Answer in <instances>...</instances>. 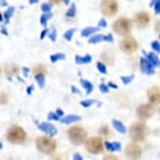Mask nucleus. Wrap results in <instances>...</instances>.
<instances>
[{
	"label": "nucleus",
	"mask_w": 160,
	"mask_h": 160,
	"mask_svg": "<svg viewBox=\"0 0 160 160\" xmlns=\"http://www.w3.org/2000/svg\"><path fill=\"white\" fill-rule=\"evenodd\" d=\"M147 134H148V128L143 121L134 122V124H131L130 128H128V135H130V138L132 140L134 143H141V141H144Z\"/></svg>",
	"instance_id": "obj_1"
},
{
	"label": "nucleus",
	"mask_w": 160,
	"mask_h": 160,
	"mask_svg": "<svg viewBox=\"0 0 160 160\" xmlns=\"http://www.w3.org/2000/svg\"><path fill=\"white\" fill-rule=\"evenodd\" d=\"M67 137L73 146H82V144H84L86 140H88V132H86V130L82 128V127L73 125L68 128Z\"/></svg>",
	"instance_id": "obj_2"
},
{
	"label": "nucleus",
	"mask_w": 160,
	"mask_h": 160,
	"mask_svg": "<svg viewBox=\"0 0 160 160\" xmlns=\"http://www.w3.org/2000/svg\"><path fill=\"white\" fill-rule=\"evenodd\" d=\"M35 146L38 148V152L42 153V154H52L55 152V148H57V143L51 137H45V135L38 137L37 141H35Z\"/></svg>",
	"instance_id": "obj_3"
},
{
	"label": "nucleus",
	"mask_w": 160,
	"mask_h": 160,
	"mask_svg": "<svg viewBox=\"0 0 160 160\" xmlns=\"http://www.w3.org/2000/svg\"><path fill=\"white\" fill-rule=\"evenodd\" d=\"M6 138L12 144H22L26 140V131L19 125H12L6 131Z\"/></svg>",
	"instance_id": "obj_4"
},
{
	"label": "nucleus",
	"mask_w": 160,
	"mask_h": 160,
	"mask_svg": "<svg viewBox=\"0 0 160 160\" xmlns=\"http://www.w3.org/2000/svg\"><path fill=\"white\" fill-rule=\"evenodd\" d=\"M86 150H88L90 154H99L105 150V143L101 137H90V138L86 140Z\"/></svg>",
	"instance_id": "obj_5"
},
{
	"label": "nucleus",
	"mask_w": 160,
	"mask_h": 160,
	"mask_svg": "<svg viewBox=\"0 0 160 160\" xmlns=\"http://www.w3.org/2000/svg\"><path fill=\"white\" fill-rule=\"evenodd\" d=\"M114 32L117 35H121V37H124V35H128L131 32V28H132V23H131V21L128 19V18H119V19H117V21L114 22Z\"/></svg>",
	"instance_id": "obj_6"
},
{
	"label": "nucleus",
	"mask_w": 160,
	"mask_h": 160,
	"mask_svg": "<svg viewBox=\"0 0 160 160\" xmlns=\"http://www.w3.org/2000/svg\"><path fill=\"white\" fill-rule=\"evenodd\" d=\"M118 2L117 0H102L101 2V12L103 16L112 18L118 13Z\"/></svg>",
	"instance_id": "obj_7"
},
{
	"label": "nucleus",
	"mask_w": 160,
	"mask_h": 160,
	"mask_svg": "<svg viewBox=\"0 0 160 160\" xmlns=\"http://www.w3.org/2000/svg\"><path fill=\"white\" fill-rule=\"evenodd\" d=\"M141 156H143V148L141 146H138V143L131 141L125 146V157L128 160H140Z\"/></svg>",
	"instance_id": "obj_8"
},
{
	"label": "nucleus",
	"mask_w": 160,
	"mask_h": 160,
	"mask_svg": "<svg viewBox=\"0 0 160 160\" xmlns=\"http://www.w3.org/2000/svg\"><path fill=\"white\" fill-rule=\"evenodd\" d=\"M137 48H138V42L132 37H125L119 41V50L124 51L125 54H132L137 51Z\"/></svg>",
	"instance_id": "obj_9"
},
{
	"label": "nucleus",
	"mask_w": 160,
	"mask_h": 160,
	"mask_svg": "<svg viewBox=\"0 0 160 160\" xmlns=\"http://www.w3.org/2000/svg\"><path fill=\"white\" fill-rule=\"evenodd\" d=\"M137 117H138L141 121H146V119L152 118L153 114H154V108L150 103H141V105L137 108Z\"/></svg>",
	"instance_id": "obj_10"
},
{
	"label": "nucleus",
	"mask_w": 160,
	"mask_h": 160,
	"mask_svg": "<svg viewBox=\"0 0 160 160\" xmlns=\"http://www.w3.org/2000/svg\"><path fill=\"white\" fill-rule=\"evenodd\" d=\"M134 23L137 28H147L150 25V15L147 12H138L134 16Z\"/></svg>",
	"instance_id": "obj_11"
},
{
	"label": "nucleus",
	"mask_w": 160,
	"mask_h": 160,
	"mask_svg": "<svg viewBox=\"0 0 160 160\" xmlns=\"http://www.w3.org/2000/svg\"><path fill=\"white\" fill-rule=\"evenodd\" d=\"M147 98L150 105L153 106H159L160 105V89L157 86H153L147 90Z\"/></svg>",
	"instance_id": "obj_12"
},
{
	"label": "nucleus",
	"mask_w": 160,
	"mask_h": 160,
	"mask_svg": "<svg viewBox=\"0 0 160 160\" xmlns=\"http://www.w3.org/2000/svg\"><path fill=\"white\" fill-rule=\"evenodd\" d=\"M38 128L42 131V132H45L47 135H55L57 134V128L54 127V124H50V122H38L37 124Z\"/></svg>",
	"instance_id": "obj_13"
},
{
	"label": "nucleus",
	"mask_w": 160,
	"mask_h": 160,
	"mask_svg": "<svg viewBox=\"0 0 160 160\" xmlns=\"http://www.w3.org/2000/svg\"><path fill=\"white\" fill-rule=\"evenodd\" d=\"M140 68H141V72H143L144 74H153V73H154L153 64L150 63L146 57H143V58L140 60Z\"/></svg>",
	"instance_id": "obj_14"
},
{
	"label": "nucleus",
	"mask_w": 160,
	"mask_h": 160,
	"mask_svg": "<svg viewBox=\"0 0 160 160\" xmlns=\"http://www.w3.org/2000/svg\"><path fill=\"white\" fill-rule=\"evenodd\" d=\"M105 148L108 150V152H111V153L119 152V150H121V143H118V141H106Z\"/></svg>",
	"instance_id": "obj_15"
},
{
	"label": "nucleus",
	"mask_w": 160,
	"mask_h": 160,
	"mask_svg": "<svg viewBox=\"0 0 160 160\" xmlns=\"http://www.w3.org/2000/svg\"><path fill=\"white\" fill-rule=\"evenodd\" d=\"M146 58L150 61V63L153 64V67H159L160 66V58H159V55L154 54V52H146V55H144Z\"/></svg>",
	"instance_id": "obj_16"
},
{
	"label": "nucleus",
	"mask_w": 160,
	"mask_h": 160,
	"mask_svg": "<svg viewBox=\"0 0 160 160\" xmlns=\"http://www.w3.org/2000/svg\"><path fill=\"white\" fill-rule=\"evenodd\" d=\"M101 61L105 64H112L115 61V57H114V52H111V51H105L101 57Z\"/></svg>",
	"instance_id": "obj_17"
},
{
	"label": "nucleus",
	"mask_w": 160,
	"mask_h": 160,
	"mask_svg": "<svg viewBox=\"0 0 160 160\" xmlns=\"http://www.w3.org/2000/svg\"><path fill=\"white\" fill-rule=\"evenodd\" d=\"M99 31V26H88V28H84L82 31V37H93V35H96V32Z\"/></svg>",
	"instance_id": "obj_18"
},
{
	"label": "nucleus",
	"mask_w": 160,
	"mask_h": 160,
	"mask_svg": "<svg viewBox=\"0 0 160 160\" xmlns=\"http://www.w3.org/2000/svg\"><path fill=\"white\" fill-rule=\"evenodd\" d=\"M112 127H114L115 130L118 131L119 134H125L127 128H125V125H124V124L119 121V119H114V121H112Z\"/></svg>",
	"instance_id": "obj_19"
},
{
	"label": "nucleus",
	"mask_w": 160,
	"mask_h": 160,
	"mask_svg": "<svg viewBox=\"0 0 160 160\" xmlns=\"http://www.w3.org/2000/svg\"><path fill=\"white\" fill-rule=\"evenodd\" d=\"M74 61H76L77 64H86V63H90L92 61V57L90 55H83V57H80V55H76L74 57Z\"/></svg>",
	"instance_id": "obj_20"
},
{
	"label": "nucleus",
	"mask_w": 160,
	"mask_h": 160,
	"mask_svg": "<svg viewBox=\"0 0 160 160\" xmlns=\"http://www.w3.org/2000/svg\"><path fill=\"white\" fill-rule=\"evenodd\" d=\"M102 41H106L105 35H102V34H96L89 38V44H98V42H102Z\"/></svg>",
	"instance_id": "obj_21"
},
{
	"label": "nucleus",
	"mask_w": 160,
	"mask_h": 160,
	"mask_svg": "<svg viewBox=\"0 0 160 160\" xmlns=\"http://www.w3.org/2000/svg\"><path fill=\"white\" fill-rule=\"evenodd\" d=\"M61 121H63L64 124H73V122L80 121V117L79 115H67V117L61 118Z\"/></svg>",
	"instance_id": "obj_22"
},
{
	"label": "nucleus",
	"mask_w": 160,
	"mask_h": 160,
	"mask_svg": "<svg viewBox=\"0 0 160 160\" xmlns=\"http://www.w3.org/2000/svg\"><path fill=\"white\" fill-rule=\"evenodd\" d=\"M32 73H34V76H38V74H45L47 68L44 67V66H41V64H37V66L34 67V70H32Z\"/></svg>",
	"instance_id": "obj_23"
},
{
	"label": "nucleus",
	"mask_w": 160,
	"mask_h": 160,
	"mask_svg": "<svg viewBox=\"0 0 160 160\" xmlns=\"http://www.w3.org/2000/svg\"><path fill=\"white\" fill-rule=\"evenodd\" d=\"M109 134H111V130L108 125H102L99 128V135L101 137H109Z\"/></svg>",
	"instance_id": "obj_24"
},
{
	"label": "nucleus",
	"mask_w": 160,
	"mask_h": 160,
	"mask_svg": "<svg viewBox=\"0 0 160 160\" xmlns=\"http://www.w3.org/2000/svg\"><path fill=\"white\" fill-rule=\"evenodd\" d=\"M80 84L86 89V92H92V90H93V84L90 83V82H88V80L82 79V80H80Z\"/></svg>",
	"instance_id": "obj_25"
},
{
	"label": "nucleus",
	"mask_w": 160,
	"mask_h": 160,
	"mask_svg": "<svg viewBox=\"0 0 160 160\" xmlns=\"http://www.w3.org/2000/svg\"><path fill=\"white\" fill-rule=\"evenodd\" d=\"M76 6L74 4H70V8H68V10H67V13H66V16L68 18V19H72V18H74L76 16Z\"/></svg>",
	"instance_id": "obj_26"
},
{
	"label": "nucleus",
	"mask_w": 160,
	"mask_h": 160,
	"mask_svg": "<svg viewBox=\"0 0 160 160\" xmlns=\"http://www.w3.org/2000/svg\"><path fill=\"white\" fill-rule=\"evenodd\" d=\"M35 80H37V83H38V86L41 89L45 86V74H38V76H35Z\"/></svg>",
	"instance_id": "obj_27"
},
{
	"label": "nucleus",
	"mask_w": 160,
	"mask_h": 160,
	"mask_svg": "<svg viewBox=\"0 0 160 160\" xmlns=\"http://www.w3.org/2000/svg\"><path fill=\"white\" fill-rule=\"evenodd\" d=\"M96 68H98V72H101L102 74H106V72H108V68H106V64L102 63V61H98Z\"/></svg>",
	"instance_id": "obj_28"
},
{
	"label": "nucleus",
	"mask_w": 160,
	"mask_h": 160,
	"mask_svg": "<svg viewBox=\"0 0 160 160\" xmlns=\"http://www.w3.org/2000/svg\"><path fill=\"white\" fill-rule=\"evenodd\" d=\"M66 58V54H63V52H58V54H54L51 55L50 60L52 61V63H55V61H60V60H64Z\"/></svg>",
	"instance_id": "obj_29"
},
{
	"label": "nucleus",
	"mask_w": 160,
	"mask_h": 160,
	"mask_svg": "<svg viewBox=\"0 0 160 160\" xmlns=\"http://www.w3.org/2000/svg\"><path fill=\"white\" fill-rule=\"evenodd\" d=\"M13 12H15V8H12V6H9L8 9H6V12L3 13V18L8 21V19H10L12 18V15H13Z\"/></svg>",
	"instance_id": "obj_30"
},
{
	"label": "nucleus",
	"mask_w": 160,
	"mask_h": 160,
	"mask_svg": "<svg viewBox=\"0 0 160 160\" xmlns=\"http://www.w3.org/2000/svg\"><path fill=\"white\" fill-rule=\"evenodd\" d=\"M51 16H52V13H42V16H41V23H42V25H45V23H47V22H48V21H50V18Z\"/></svg>",
	"instance_id": "obj_31"
},
{
	"label": "nucleus",
	"mask_w": 160,
	"mask_h": 160,
	"mask_svg": "<svg viewBox=\"0 0 160 160\" xmlns=\"http://www.w3.org/2000/svg\"><path fill=\"white\" fill-rule=\"evenodd\" d=\"M16 70H18L16 66H15V64H10V66H8V67H6V74H9V76H10V74H13Z\"/></svg>",
	"instance_id": "obj_32"
},
{
	"label": "nucleus",
	"mask_w": 160,
	"mask_h": 160,
	"mask_svg": "<svg viewBox=\"0 0 160 160\" xmlns=\"http://www.w3.org/2000/svg\"><path fill=\"white\" fill-rule=\"evenodd\" d=\"M9 102V96L6 93H0V105H6Z\"/></svg>",
	"instance_id": "obj_33"
},
{
	"label": "nucleus",
	"mask_w": 160,
	"mask_h": 160,
	"mask_svg": "<svg viewBox=\"0 0 160 160\" xmlns=\"http://www.w3.org/2000/svg\"><path fill=\"white\" fill-rule=\"evenodd\" d=\"M41 9H42V13H50L51 12V3H42Z\"/></svg>",
	"instance_id": "obj_34"
},
{
	"label": "nucleus",
	"mask_w": 160,
	"mask_h": 160,
	"mask_svg": "<svg viewBox=\"0 0 160 160\" xmlns=\"http://www.w3.org/2000/svg\"><path fill=\"white\" fill-rule=\"evenodd\" d=\"M74 31H76V29H68V31H66V34H64V39L70 41V39L73 38V34H74Z\"/></svg>",
	"instance_id": "obj_35"
},
{
	"label": "nucleus",
	"mask_w": 160,
	"mask_h": 160,
	"mask_svg": "<svg viewBox=\"0 0 160 160\" xmlns=\"http://www.w3.org/2000/svg\"><path fill=\"white\" fill-rule=\"evenodd\" d=\"M103 160H119V159L115 156V154H112V153H111V154H106V156L103 157Z\"/></svg>",
	"instance_id": "obj_36"
},
{
	"label": "nucleus",
	"mask_w": 160,
	"mask_h": 160,
	"mask_svg": "<svg viewBox=\"0 0 160 160\" xmlns=\"http://www.w3.org/2000/svg\"><path fill=\"white\" fill-rule=\"evenodd\" d=\"M131 82H132V76H124L122 77V83L128 84V83H131Z\"/></svg>",
	"instance_id": "obj_37"
},
{
	"label": "nucleus",
	"mask_w": 160,
	"mask_h": 160,
	"mask_svg": "<svg viewBox=\"0 0 160 160\" xmlns=\"http://www.w3.org/2000/svg\"><path fill=\"white\" fill-rule=\"evenodd\" d=\"M50 160H67V159H66L63 154H54V156L51 157Z\"/></svg>",
	"instance_id": "obj_38"
},
{
	"label": "nucleus",
	"mask_w": 160,
	"mask_h": 160,
	"mask_svg": "<svg viewBox=\"0 0 160 160\" xmlns=\"http://www.w3.org/2000/svg\"><path fill=\"white\" fill-rule=\"evenodd\" d=\"M50 39L51 41H55V39H57V32H55V31H50Z\"/></svg>",
	"instance_id": "obj_39"
},
{
	"label": "nucleus",
	"mask_w": 160,
	"mask_h": 160,
	"mask_svg": "<svg viewBox=\"0 0 160 160\" xmlns=\"http://www.w3.org/2000/svg\"><path fill=\"white\" fill-rule=\"evenodd\" d=\"M154 31H156L157 34H160V19H157L156 23H154Z\"/></svg>",
	"instance_id": "obj_40"
},
{
	"label": "nucleus",
	"mask_w": 160,
	"mask_h": 160,
	"mask_svg": "<svg viewBox=\"0 0 160 160\" xmlns=\"http://www.w3.org/2000/svg\"><path fill=\"white\" fill-rule=\"evenodd\" d=\"M93 102H95V101H83V102H82V105H83V106H90V105H93Z\"/></svg>",
	"instance_id": "obj_41"
},
{
	"label": "nucleus",
	"mask_w": 160,
	"mask_h": 160,
	"mask_svg": "<svg viewBox=\"0 0 160 160\" xmlns=\"http://www.w3.org/2000/svg\"><path fill=\"white\" fill-rule=\"evenodd\" d=\"M101 90L103 93H108V84H101Z\"/></svg>",
	"instance_id": "obj_42"
},
{
	"label": "nucleus",
	"mask_w": 160,
	"mask_h": 160,
	"mask_svg": "<svg viewBox=\"0 0 160 160\" xmlns=\"http://www.w3.org/2000/svg\"><path fill=\"white\" fill-rule=\"evenodd\" d=\"M106 26V21L105 19H101V21H99V28H105Z\"/></svg>",
	"instance_id": "obj_43"
},
{
	"label": "nucleus",
	"mask_w": 160,
	"mask_h": 160,
	"mask_svg": "<svg viewBox=\"0 0 160 160\" xmlns=\"http://www.w3.org/2000/svg\"><path fill=\"white\" fill-rule=\"evenodd\" d=\"M73 160H83V157L80 156L79 153H76V154H74V156H73Z\"/></svg>",
	"instance_id": "obj_44"
},
{
	"label": "nucleus",
	"mask_w": 160,
	"mask_h": 160,
	"mask_svg": "<svg viewBox=\"0 0 160 160\" xmlns=\"http://www.w3.org/2000/svg\"><path fill=\"white\" fill-rule=\"evenodd\" d=\"M154 12H156L157 15H160V3H157L156 6H154Z\"/></svg>",
	"instance_id": "obj_45"
},
{
	"label": "nucleus",
	"mask_w": 160,
	"mask_h": 160,
	"mask_svg": "<svg viewBox=\"0 0 160 160\" xmlns=\"http://www.w3.org/2000/svg\"><path fill=\"white\" fill-rule=\"evenodd\" d=\"M48 32H50V31H48V29H44V31H42V32H41V39H42V38H45V37H47V34H48Z\"/></svg>",
	"instance_id": "obj_46"
},
{
	"label": "nucleus",
	"mask_w": 160,
	"mask_h": 160,
	"mask_svg": "<svg viewBox=\"0 0 160 160\" xmlns=\"http://www.w3.org/2000/svg\"><path fill=\"white\" fill-rule=\"evenodd\" d=\"M48 117H50V119H58V118H60V117H58L57 114H50Z\"/></svg>",
	"instance_id": "obj_47"
},
{
	"label": "nucleus",
	"mask_w": 160,
	"mask_h": 160,
	"mask_svg": "<svg viewBox=\"0 0 160 160\" xmlns=\"http://www.w3.org/2000/svg\"><path fill=\"white\" fill-rule=\"evenodd\" d=\"M157 3H160V0H153L152 3H150V6H152V8H154V6H156Z\"/></svg>",
	"instance_id": "obj_48"
},
{
	"label": "nucleus",
	"mask_w": 160,
	"mask_h": 160,
	"mask_svg": "<svg viewBox=\"0 0 160 160\" xmlns=\"http://www.w3.org/2000/svg\"><path fill=\"white\" fill-rule=\"evenodd\" d=\"M51 4H57V3H60V2H63V0H48Z\"/></svg>",
	"instance_id": "obj_49"
},
{
	"label": "nucleus",
	"mask_w": 160,
	"mask_h": 160,
	"mask_svg": "<svg viewBox=\"0 0 160 160\" xmlns=\"http://www.w3.org/2000/svg\"><path fill=\"white\" fill-rule=\"evenodd\" d=\"M55 114L58 115V117H61V115H63V111H61V109H57V111H55Z\"/></svg>",
	"instance_id": "obj_50"
},
{
	"label": "nucleus",
	"mask_w": 160,
	"mask_h": 160,
	"mask_svg": "<svg viewBox=\"0 0 160 160\" xmlns=\"http://www.w3.org/2000/svg\"><path fill=\"white\" fill-rule=\"evenodd\" d=\"M31 4H35V3H38V0H28Z\"/></svg>",
	"instance_id": "obj_51"
},
{
	"label": "nucleus",
	"mask_w": 160,
	"mask_h": 160,
	"mask_svg": "<svg viewBox=\"0 0 160 160\" xmlns=\"http://www.w3.org/2000/svg\"><path fill=\"white\" fill-rule=\"evenodd\" d=\"M63 2H64L66 4H70V0H63Z\"/></svg>",
	"instance_id": "obj_52"
},
{
	"label": "nucleus",
	"mask_w": 160,
	"mask_h": 160,
	"mask_svg": "<svg viewBox=\"0 0 160 160\" xmlns=\"http://www.w3.org/2000/svg\"><path fill=\"white\" fill-rule=\"evenodd\" d=\"M159 41H160V34H159Z\"/></svg>",
	"instance_id": "obj_53"
},
{
	"label": "nucleus",
	"mask_w": 160,
	"mask_h": 160,
	"mask_svg": "<svg viewBox=\"0 0 160 160\" xmlns=\"http://www.w3.org/2000/svg\"><path fill=\"white\" fill-rule=\"evenodd\" d=\"M0 73H2V68H0Z\"/></svg>",
	"instance_id": "obj_54"
},
{
	"label": "nucleus",
	"mask_w": 160,
	"mask_h": 160,
	"mask_svg": "<svg viewBox=\"0 0 160 160\" xmlns=\"http://www.w3.org/2000/svg\"><path fill=\"white\" fill-rule=\"evenodd\" d=\"M159 52H160V51H159Z\"/></svg>",
	"instance_id": "obj_55"
}]
</instances>
